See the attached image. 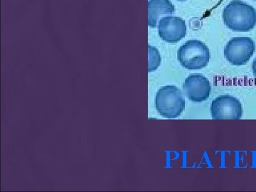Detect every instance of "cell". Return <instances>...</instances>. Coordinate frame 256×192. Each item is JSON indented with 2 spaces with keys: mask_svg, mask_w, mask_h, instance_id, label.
I'll use <instances>...</instances> for the list:
<instances>
[{
  "mask_svg": "<svg viewBox=\"0 0 256 192\" xmlns=\"http://www.w3.org/2000/svg\"><path fill=\"white\" fill-rule=\"evenodd\" d=\"M255 42L249 37H234L224 48V56L232 65H244L254 55Z\"/></svg>",
  "mask_w": 256,
  "mask_h": 192,
  "instance_id": "277c9868",
  "label": "cell"
},
{
  "mask_svg": "<svg viewBox=\"0 0 256 192\" xmlns=\"http://www.w3.org/2000/svg\"><path fill=\"white\" fill-rule=\"evenodd\" d=\"M148 72H154L159 68L161 64V56L159 50L154 46H148Z\"/></svg>",
  "mask_w": 256,
  "mask_h": 192,
  "instance_id": "9c48e42d",
  "label": "cell"
},
{
  "mask_svg": "<svg viewBox=\"0 0 256 192\" xmlns=\"http://www.w3.org/2000/svg\"><path fill=\"white\" fill-rule=\"evenodd\" d=\"M252 1H256V0H252Z\"/></svg>",
  "mask_w": 256,
  "mask_h": 192,
  "instance_id": "7c38bea8",
  "label": "cell"
},
{
  "mask_svg": "<svg viewBox=\"0 0 256 192\" xmlns=\"http://www.w3.org/2000/svg\"><path fill=\"white\" fill-rule=\"evenodd\" d=\"M178 58L180 64L188 70L204 68L210 62V48L198 40H190L178 48Z\"/></svg>",
  "mask_w": 256,
  "mask_h": 192,
  "instance_id": "3957f363",
  "label": "cell"
},
{
  "mask_svg": "<svg viewBox=\"0 0 256 192\" xmlns=\"http://www.w3.org/2000/svg\"><path fill=\"white\" fill-rule=\"evenodd\" d=\"M223 21L232 31L249 32L256 25V10L244 2H230L223 11Z\"/></svg>",
  "mask_w": 256,
  "mask_h": 192,
  "instance_id": "6da1fadb",
  "label": "cell"
},
{
  "mask_svg": "<svg viewBox=\"0 0 256 192\" xmlns=\"http://www.w3.org/2000/svg\"><path fill=\"white\" fill-rule=\"evenodd\" d=\"M183 90L190 100L201 102L210 98L212 87L206 77L200 74H193L184 80Z\"/></svg>",
  "mask_w": 256,
  "mask_h": 192,
  "instance_id": "52a82bcc",
  "label": "cell"
},
{
  "mask_svg": "<svg viewBox=\"0 0 256 192\" xmlns=\"http://www.w3.org/2000/svg\"><path fill=\"white\" fill-rule=\"evenodd\" d=\"M252 72H254V76L256 78V58L254 60L252 64Z\"/></svg>",
  "mask_w": 256,
  "mask_h": 192,
  "instance_id": "30bf717a",
  "label": "cell"
},
{
  "mask_svg": "<svg viewBox=\"0 0 256 192\" xmlns=\"http://www.w3.org/2000/svg\"><path fill=\"white\" fill-rule=\"evenodd\" d=\"M156 110L166 118H176L185 108L182 92L175 86H165L158 90L156 97Z\"/></svg>",
  "mask_w": 256,
  "mask_h": 192,
  "instance_id": "7a4b0ae2",
  "label": "cell"
},
{
  "mask_svg": "<svg viewBox=\"0 0 256 192\" xmlns=\"http://www.w3.org/2000/svg\"><path fill=\"white\" fill-rule=\"evenodd\" d=\"M158 32L163 41L168 43H176L186 36V23L178 16L169 15L160 20Z\"/></svg>",
  "mask_w": 256,
  "mask_h": 192,
  "instance_id": "8992f818",
  "label": "cell"
},
{
  "mask_svg": "<svg viewBox=\"0 0 256 192\" xmlns=\"http://www.w3.org/2000/svg\"><path fill=\"white\" fill-rule=\"evenodd\" d=\"M175 8L170 0H149L148 2V25L156 28L161 15L174 14Z\"/></svg>",
  "mask_w": 256,
  "mask_h": 192,
  "instance_id": "ba28073f",
  "label": "cell"
},
{
  "mask_svg": "<svg viewBox=\"0 0 256 192\" xmlns=\"http://www.w3.org/2000/svg\"><path fill=\"white\" fill-rule=\"evenodd\" d=\"M210 112L214 120H239L242 117V108L234 96H220L212 101Z\"/></svg>",
  "mask_w": 256,
  "mask_h": 192,
  "instance_id": "5b68a950",
  "label": "cell"
},
{
  "mask_svg": "<svg viewBox=\"0 0 256 192\" xmlns=\"http://www.w3.org/2000/svg\"><path fill=\"white\" fill-rule=\"evenodd\" d=\"M178 2H185L186 1V0H178Z\"/></svg>",
  "mask_w": 256,
  "mask_h": 192,
  "instance_id": "8fae6325",
  "label": "cell"
}]
</instances>
